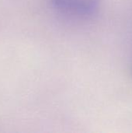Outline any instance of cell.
I'll return each mask as SVG.
<instances>
[{"mask_svg":"<svg viewBox=\"0 0 132 133\" xmlns=\"http://www.w3.org/2000/svg\"><path fill=\"white\" fill-rule=\"evenodd\" d=\"M60 10L81 16H90L96 13L101 0H51Z\"/></svg>","mask_w":132,"mask_h":133,"instance_id":"obj_1","label":"cell"}]
</instances>
